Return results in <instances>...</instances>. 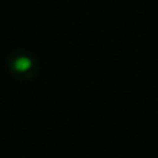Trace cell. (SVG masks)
Masks as SVG:
<instances>
[{"label":"cell","mask_w":158,"mask_h":158,"mask_svg":"<svg viewBox=\"0 0 158 158\" xmlns=\"http://www.w3.org/2000/svg\"><path fill=\"white\" fill-rule=\"evenodd\" d=\"M31 64H32V61H31V58H28V57H19V58L15 60V63H14L15 69L20 71V72L28 71V69L31 68Z\"/></svg>","instance_id":"1"}]
</instances>
